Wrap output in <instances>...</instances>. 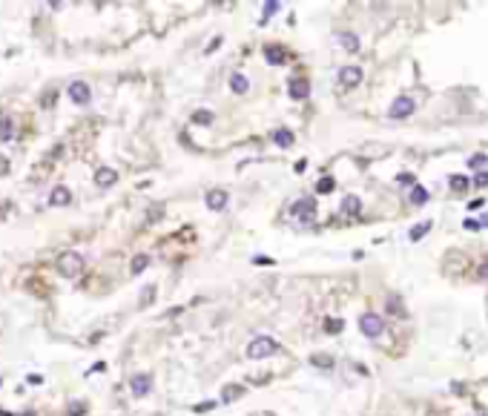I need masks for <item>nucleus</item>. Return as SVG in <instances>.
<instances>
[{"mask_svg": "<svg viewBox=\"0 0 488 416\" xmlns=\"http://www.w3.org/2000/svg\"><path fill=\"white\" fill-rule=\"evenodd\" d=\"M236 396H241V387H233V384H227V387H224V402L236 399Z\"/></svg>", "mask_w": 488, "mask_h": 416, "instance_id": "bb28decb", "label": "nucleus"}, {"mask_svg": "<svg viewBox=\"0 0 488 416\" xmlns=\"http://www.w3.org/2000/svg\"><path fill=\"white\" fill-rule=\"evenodd\" d=\"M0 416H12V414H6V411H0Z\"/></svg>", "mask_w": 488, "mask_h": 416, "instance_id": "e433bc0d", "label": "nucleus"}, {"mask_svg": "<svg viewBox=\"0 0 488 416\" xmlns=\"http://www.w3.org/2000/svg\"><path fill=\"white\" fill-rule=\"evenodd\" d=\"M130 387H132L135 396H147V393H150V387H152V379L147 376V373H138V376H132Z\"/></svg>", "mask_w": 488, "mask_h": 416, "instance_id": "6e6552de", "label": "nucleus"}, {"mask_svg": "<svg viewBox=\"0 0 488 416\" xmlns=\"http://www.w3.org/2000/svg\"><path fill=\"white\" fill-rule=\"evenodd\" d=\"M474 184H477V187H488V172H477Z\"/></svg>", "mask_w": 488, "mask_h": 416, "instance_id": "7c9ffc66", "label": "nucleus"}, {"mask_svg": "<svg viewBox=\"0 0 488 416\" xmlns=\"http://www.w3.org/2000/svg\"><path fill=\"white\" fill-rule=\"evenodd\" d=\"M273 141H276L279 147H290V144H293V132H290V129H279V132L273 135Z\"/></svg>", "mask_w": 488, "mask_h": 416, "instance_id": "aec40b11", "label": "nucleus"}, {"mask_svg": "<svg viewBox=\"0 0 488 416\" xmlns=\"http://www.w3.org/2000/svg\"><path fill=\"white\" fill-rule=\"evenodd\" d=\"M359 330L365 333L368 339H376V336H382L385 324H382V319L376 316V313H362L359 316Z\"/></svg>", "mask_w": 488, "mask_h": 416, "instance_id": "7ed1b4c3", "label": "nucleus"}, {"mask_svg": "<svg viewBox=\"0 0 488 416\" xmlns=\"http://www.w3.org/2000/svg\"><path fill=\"white\" fill-rule=\"evenodd\" d=\"M69 201H72V192H69L66 187H55V190H52V195H49L52 207H64V204H69Z\"/></svg>", "mask_w": 488, "mask_h": 416, "instance_id": "9b49d317", "label": "nucleus"}, {"mask_svg": "<svg viewBox=\"0 0 488 416\" xmlns=\"http://www.w3.org/2000/svg\"><path fill=\"white\" fill-rule=\"evenodd\" d=\"M152 299H155V287H147V290H144V296H141V304H150Z\"/></svg>", "mask_w": 488, "mask_h": 416, "instance_id": "c756f323", "label": "nucleus"}, {"mask_svg": "<svg viewBox=\"0 0 488 416\" xmlns=\"http://www.w3.org/2000/svg\"><path fill=\"white\" fill-rule=\"evenodd\" d=\"M336 187V181L333 178H319V184H316V192H330Z\"/></svg>", "mask_w": 488, "mask_h": 416, "instance_id": "393cba45", "label": "nucleus"}, {"mask_svg": "<svg viewBox=\"0 0 488 416\" xmlns=\"http://www.w3.org/2000/svg\"><path fill=\"white\" fill-rule=\"evenodd\" d=\"M15 138V127L9 118H0V141H12Z\"/></svg>", "mask_w": 488, "mask_h": 416, "instance_id": "f3484780", "label": "nucleus"}, {"mask_svg": "<svg viewBox=\"0 0 488 416\" xmlns=\"http://www.w3.org/2000/svg\"><path fill=\"white\" fill-rule=\"evenodd\" d=\"M207 207H210V210H224V207H227V192H224V190H213V192L207 195Z\"/></svg>", "mask_w": 488, "mask_h": 416, "instance_id": "f8f14e48", "label": "nucleus"}, {"mask_svg": "<svg viewBox=\"0 0 488 416\" xmlns=\"http://www.w3.org/2000/svg\"><path fill=\"white\" fill-rule=\"evenodd\" d=\"M115 181H118V172L109 169V166H101V169L95 172V184H98V187H112Z\"/></svg>", "mask_w": 488, "mask_h": 416, "instance_id": "1a4fd4ad", "label": "nucleus"}, {"mask_svg": "<svg viewBox=\"0 0 488 416\" xmlns=\"http://www.w3.org/2000/svg\"><path fill=\"white\" fill-rule=\"evenodd\" d=\"M230 86H233V92H236V95H244V92L250 89L247 78H244V75H238V72H233V78H230Z\"/></svg>", "mask_w": 488, "mask_h": 416, "instance_id": "4468645a", "label": "nucleus"}, {"mask_svg": "<svg viewBox=\"0 0 488 416\" xmlns=\"http://www.w3.org/2000/svg\"><path fill=\"white\" fill-rule=\"evenodd\" d=\"M81 270H84V256H81V253H64V256L58 258V273H61L64 279H75Z\"/></svg>", "mask_w": 488, "mask_h": 416, "instance_id": "f03ea898", "label": "nucleus"}, {"mask_svg": "<svg viewBox=\"0 0 488 416\" xmlns=\"http://www.w3.org/2000/svg\"><path fill=\"white\" fill-rule=\"evenodd\" d=\"M20 416H34V414H32V411H26V414H20Z\"/></svg>", "mask_w": 488, "mask_h": 416, "instance_id": "c9c22d12", "label": "nucleus"}, {"mask_svg": "<svg viewBox=\"0 0 488 416\" xmlns=\"http://www.w3.org/2000/svg\"><path fill=\"white\" fill-rule=\"evenodd\" d=\"M264 55H267L270 64H285V52L276 49V46H267V49H264Z\"/></svg>", "mask_w": 488, "mask_h": 416, "instance_id": "4be33fe9", "label": "nucleus"}, {"mask_svg": "<svg viewBox=\"0 0 488 416\" xmlns=\"http://www.w3.org/2000/svg\"><path fill=\"white\" fill-rule=\"evenodd\" d=\"M253 264H259V267H267V264H273V261H270L267 256H259V258H253Z\"/></svg>", "mask_w": 488, "mask_h": 416, "instance_id": "2f4dec72", "label": "nucleus"}, {"mask_svg": "<svg viewBox=\"0 0 488 416\" xmlns=\"http://www.w3.org/2000/svg\"><path fill=\"white\" fill-rule=\"evenodd\" d=\"M468 166H471V169H480V166H488V155H471V158H468Z\"/></svg>", "mask_w": 488, "mask_h": 416, "instance_id": "b1692460", "label": "nucleus"}, {"mask_svg": "<svg viewBox=\"0 0 488 416\" xmlns=\"http://www.w3.org/2000/svg\"><path fill=\"white\" fill-rule=\"evenodd\" d=\"M276 12H279V3H276V0H270V3H264V20H267V17H273Z\"/></svg>", "mask_w": 488, "mask_h": 416, "instance_id": "cd10ccee", "label": "nucleus"}, {"mask_svg": "<svg viewBox=\"0 0 488 416\" xmlns=\"http://www.w3.org/2000/svg\"><path fill=\"white\" fill-rule=\"evenodd\" d=\"M359 81H362V69H359V66L339 69V83H342V86H356Z\"/></svg>", "mask_w": 488, "mask_h": 416, "instance_id": "0eeeda50", "label": "nucleus"}, {"mask_svg": "<svg viewBox=\"0 0 488 416\" xmlns=\"http://www.w3.org/2000/svg\"><path fill=\"white\" fill-rule=\"evenodd\" d=\"M339 46H342V49H348V52H356V49H359V40H356V34L342 32V34H339Z\"/></svg>", "mask_w": 488, "mask_h": 416, "instance_id": "2eb2a0df", "label": "nucleus"}, {"mask_svg": "<svg viewBox=\"0 0 488 416\" xmlns=\"http://www.w3.org/2000/svg\"><path fill=\"white\" fill-rule=\"evenodd\" d=\"M310 362H313L316 367H327V370L333 367V359H330V356H325V353H316V356H313Z\"/></svg>", "mask_w": 488, "mask_h": 416, "instance_id": "5701e85b", "label": "nucleus"}, {"mask_svg": "<svg viewBox=\"0 0 488 416\" xmlns=\"http://www.w3.org/2000/svg\"><path fill=\"white\" fill-rule=\"evenodd\" d=\"M428 230H431V221H422V224H417V227H411V233L408 235H411V241H420Z\"/></svg>", "mask_w": 488, "mask_h": 416, "instance_id": "6ab92c4d", "label": "nucleus"}, {"mask_svg": "<svg viewBox=\"0 0 488 416\" xmlns=\"http://www.w3.org/2000/svg\"><path fill=\"white\" fill-rule=\"evenodd\" d=\"M69 98H72V103H89V98H92V92H89V86H86L84 81H75V83H69Z\"/></svg>", "mask_w": 488, "mask_h": 416, "instance_id": "423d86ee", "label": "nucleus"}, {"mask_svg": "<svg viewBox=\"0 0 488 416\" xmlns=\"http://www.w3.org/2000/svg\"><path fill=\"white\" fill-rule=\"evenodd\" d=\"M147 264H150V256H144V253H141V256H135V258H132V273H135V276H138V273H144V270H147Z\"/></svg>", "mask_w": 488, "mask_h": 416, "instance_id": "412c9836", "label": "nucleus"}, {"mask_svg": "<svg viewBox=\"0 0 488 416\" xmlns=\"http://www.w3.org/2000/svg\"><path fill=\"white\" fill-rule=\"evenodd\" d=\"M480 273H483V276H488V267H483V270H480Z\"/></svg>", "mask_w": 488, "mask_h": 416, "instance_id": "f704fd0d", "label": "nucleus"}, {"mask_svg": "<svg viewBox=\"0 0 488 416\" xmlns=\"http://www.w3.org/2000/svg\"><path fill=\"white\" fill-rule=\"evenodd\" d=\"M195 124H213V112H207V109H198L195 115H193Z\"/></svg>", "mask_w": 488, "mask_h": 416, "instance_id": "a878e982", "label": "nucleus"}, {"mask_svg": "<svg viewBox=\"0 0 488 416\" xmlns=\"http://www.w3.org/2000/svg\"><path fill=\"white\" fill-rule=\"evenodd\" d=\"M26 382H29V384H40V382H43V376H37V373H32V376H29Z\"/></svg>", "mask_w": 488, "mask_h": 416, "instance_id": "473e14b6", "label": "nucleus"}, {"mask_svg": "<svg viewBox=\"0 0 488 416\" xmlns=\"http://www.w3.org/2000/svg\"><path fill=\"white\" fill-rule=\"evenodd\" d=\"M325 330L339 333V330H342V321H339V319H327V321H325Z\"/></svg>", "mask_w": 488, "mask_h": 416, "instance_id": "c85d7f7f", "label": "nucleus"}, {"mask_svg": "<svg viewBox=\"0 0 488 416\" xmlns=\"http://www.w3.org/2000/svg\"><path fill=\"white\" fill-rule=\"evenodd\" d=\"M414 109H417V100L408 98V95H402V98H396L393 103H390L388 115L390 118H408V115H414Z\"/></svg>", "mask_w": 488, "mask_h": 416, "instance_id": "39448f33", "label": "nucleus"}, {"mask_svg": "<svg viewBox=\"0 0 488 416\" xmlns=\"http://www.w3.org/2000/svg\"><path fill=\"white\" fill-rule=\"evenodd\" d=\"M359 210H362V201L356 198V195H345V198H342V213H345V216H356Z\"/></svg>", "mask_w": 488, "mask_h": 416, "instance_id": "ddd939ff", "label": "nucleus"}, {"mask_svg": "<svg viewBox=\"0 0 488 416\" xmlns=\"http://www.w3.org/2000/svg\"><path fill=\"white\" fill-rule=\"evenodd\" d=\"M448 184H451L454 192H465V190H468V178H465V175H451Z\"/></svg>", "mask_w": 488, "mask_h": 416, "instance_id": "a211bd4d", "label": "nucleus"}, {"mask_svg": "<svg viewBox=\"0 0 488 416\" xmlns=\"http://www.w3.org/2000/svg\"><path fill=\"white\" fill-rule=\"evenodd\" d=\"M290 213L299 218V221L310 224V221L316 218V201H313V198H299L293 207H290Z\"/></svg>", "mask_w": 488, "mask_h": 416, "instance_id": "20e7f679", "label": "nucleus"}, {"mask_svg": "<svg viewBox=\"0 0 488 416\" xmlns=\"http://www.w3.org/2000/svg\"><path fill=\"white\" fill-rule=\"evenodd\" d=\"M408 198H411V204H417V207H422V204H425V201H428V190H425V187H420V184H417V187H414V190H411V195H408Z\"/></svg>", "mask_w": 488, "mask_h": 416, "instance_id": "dca6fc26", "label": "nucleus"}, {"mask_svg": "<svg viewBox=\"0 0 488 416\" xmlns=\"http://www.w3.org/2000/svg\"><path fill=\"white\" fill-rule=\"evenodd\" d=\"M310 95V83L307 81H299V78H293L290 81V98H296V100H302Z\"/></svg>", "mask_w": 488, "mask_h": 416, "instance_id": "9d476101", "label": "nucleus"}, {"mask_svg": "<svg viewBox=\"0 0 488 416\" xmlns=\"http://www.w3.org/2000/svg\"><path fill=\"white\" fill-rule=\"evenodd\" d=\"M279 353V342L273 336H256L250 345H247V359H267Z\"/></svg>", "mask_w": 488, "mask_h": 416, "instance_id": "f257e3e1", "label": "nucleus"}, {"mask_svg": "<svg viewBox=\"0 0 488 416\" xmlns=\"http://www.w3.org/2000/svg\"><path fill=\"white\" fill-rule=\"evenodd\" d=\"M480 224H486V227H488V216H483V221H480Z\"/></svg>", "mask_w": 488, "mask_h": 416, "instance_id": "72a5a7b5", "label": "nucleus"}]
</instances>
